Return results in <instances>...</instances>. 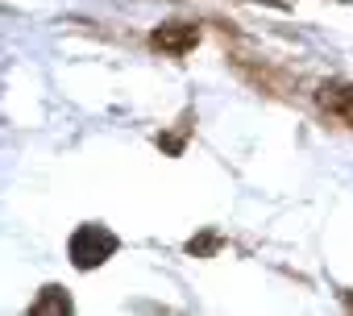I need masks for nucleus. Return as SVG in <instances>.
Instances as JSON below:
<instances>
[{
  "label": "nucleus",
  "instance_id": "f257e3e1",
  "mask_svg": "<svg viewBox=\"0 0 353 316\" xmlns=\"http://www.w3.org/2000/svg\"><path fill=\"white\" fill-rule=\"evenodd\" d=\"M112 250H117V237H112L104 225H79L75 237H71V246H67V254H71V262H75L79 270H92V266L108 262Z\"/></svg>",
  "mask_w": 353,
  "mask_h": 316
},
{
  "label": "nucleus",
  "instance_id": "f03ea898",
  "mask_svg": "<svg viewBox=\"0 0 353 316\" xmlns=\"http://www.w3.org/2000/svg\"><path fill=\"white\" fill-rule=\"evenodd\" d=\"M196 38H200L196 26H162V30H154V46H158V50H170V55L192 50Z\"/></svg>",
  "mask_w": 353,
  "mask_h": 316
},
{
  "label": "nucleus",
  "instance_id": "7ed1b4c3",
  "mask_svg": "<svg viewBox=\"0 0 353 316\" xmlns=\"http://www.w3.org/2000/svg\"><path fill=\"white\" fill-rule=\"evenodd\" d=\"M320 104H324L328 112L353 121V88H349V83H324V88H320Z\"/></svg>",
  "mask_w": 353,
  "mask_h": 316
},
{
  "label": "nucleus",
  "instance_id": "20e7f679",
  "mask_svg": "<svg viewBox=\"0 0 353 316\" xmlns=\"http://www.w3.org/2000/svg\"><path fill=\"white\" fill-rule=\"evenodd\" d=\"M34 312H71V299H67L59 287H46V295L34 299Z\"/></svg>",
  "mask_w": 353,
  "mask_h": 316
}]
</instances>
